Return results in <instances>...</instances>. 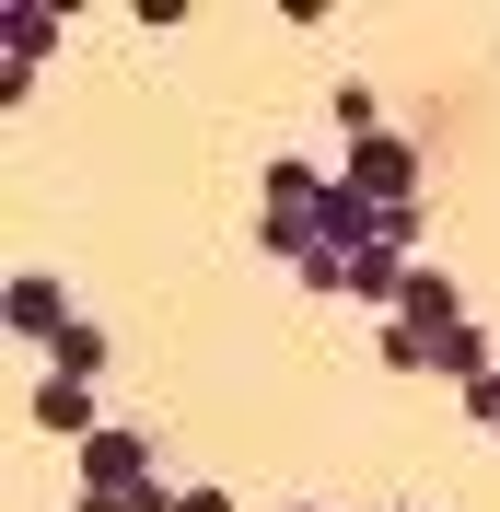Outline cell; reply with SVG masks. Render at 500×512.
<instances>
[{"label": "cell", "mask_w": 500, "mask_h": 512, "mask_svg": "<svg viewBox=\"0 0 500 512\" xmlns=\"http://www.w3.org/2000/svg\"><path fill=\"white\" fill-rule=\"evenodd\" d=\"M326 198H338V175H314V163L268 152V187H256V245L280 256L291 280H303L314 256H326Z\"/></svg>", "instance_id": "6da1fadb"}, {"label": "cell", "mask_w": 500, "mask_h": 512, "mask_svg": "<svg viewBox=\"0 0 500 512\" xmlns=\"http://www.w3.org/2000/svg\"><path fill=\"white\" fill-rule=\"evenodd\" d=\"M0 326H12L35 361H47L70 326H82V315H70V280H59V268H12V291H0Z\"/></svg>", "instance_id": "7a4b0ae2"}, {"label": "cell", "mask_w": 500, "mask_h": 512, "mask_svg": "<svg viewBox=\"0 0 500 512\" xmlns=\"http://www.w3.org/2000/svg\"><path fill=\"white\" fill-rule=\"evenodd\" d=\"M349 198H373V210H407L419 198V152H407L396 128H373V140H349V175H338Z\"/></svg>", "instance_id": "3957f363"}, {"label": "cell", "mask_w": 500, "mask_h": 512, "mask_svg": "<svg viewBox=\"0 0 500 512\" xmlns=\"http://www.w3.org/2000/svg\"><path fill=\"white\" fill-rule=\"evenodd\" d=\"M163 478V443L152 431H117V419H105L94 443H82V489H152Z\"/></svg>", "instance_id": "277c9868"}, {"label": "cell", "mask_w": 500, "mask_h": 512, "mask_svg": "<svg viewBox=\"0 0 500 512\" xmlns=\"http://www.w3.org/2000/svg\"><path fill=\"white\" fill-rule=\"evenodd\" d=\"M24 419L47 431V443H94V431H105V419H94V384H82V373H35V384H24Z\"/></svg>", "instance_id": "5b68a950"}, {"label": "cell", "mask_w": 500, "mask_h": 512, "mask_svg": "<svg viewBox=\"0 0 500 512\" xmlns=\"http://www.w3.org/2000/svg\"><path fill=\"white\" fill-rule=\"evenodd\" d=\"M396 326L419 338V350H442V338L466 326V303H454V268H407V291H396Z\"/></svg>", "instance_id": "8992f818"}, {"label": "cell", "mask_w": 500, "mask_h": 512, "mask_svg": "<svg viewBox=\"0 0 500 512\" xmlns=\"http://www.w3.org/2000/svg\"><path fill=\"white\" fill-rule=\"evenodd\" d=\"M0 47H12L0 70H24V82H35V70H47V47H59V12H47V0H12V12H0Z\"/></svg>", "instance_id": "52a82bcc"}, {"label": "cell", "mask_w": 500, "mask_h": 512, "mask_svg": "<svg viewBox=\"0 0 500 512\" xmlns=\"http://www.w3.org/2000/svg\"><path fill=\"white\" fill-rule=\"evenodd\" d=\"M431 373H454V384L500 373V350H489V338H477V315H466V326H454V338H442V350H431Z\"/></svg>", "instance_id": "ba28073f"}, {"label": "cell", "mask_w": 500, "mask_h": 512, "mask_svg": "<svg viewBox=\"0 0 500 512\" xmlns=\"http://www.w3.org/2000/svg\"><path fill=\"white\" fill-rule=\"evenodd\" d=\"M47 373H82V384H94V373H105V326L82 315V326H70V338H59V350H47Z\"/></svg>", "instance_id": "9c48e42d"}, {"label": "cell", "mask_w": 500, "mask_h": 512, "mask_svg": "<svg viewBox=\"0 0 500 512\" xmlns=\"http://www.w3.org/2000/svg\"><path fill=\"white\" fill-rule=\"evenodd\" d=\"M373 361H384V373H431V350H419V338H407V326H396V315H384V326H373Z\"/></svg>", "instance_id": "30bf717a"}, {"label": "cell", "mask_w": 500, "mask_h": 512, "mask_svg": "<svg viewBox=\"0 0 500 512\" xmlns=\"http://www.w3.org/2000/svg\"><path fill=\"white\" fill-rule=\"evenodd\" d=\"M338 128H349V140H373V128H384V94H373V82H338Z\"/></svg>", "instance_id": "8fae6325"}, {"label": "cell", "mask_w": 500, "mask_h": 512, "mask_svg": "<svg viewBox=\"0 0 500 512\" xmlns=\"http://www.w3.org/2000/svg\"><path fill=\"white\" fill-rule=\"evenodd\" d=\"M175 512H245V501H233V489H210V478H187V489H175Z\"/></svg>", "instance_id": "7c38bea8"}, {"label": "cell", "mask_w": 500, "mask_h": 512, "mask_svg": "<svg viewBox=\"0 0 500 512\" xmlns=\"http://www.w3.org/2000/svg\"><path fill=\"white\" fill-rule=\"evenodd\" d=\"M70 512H140V489H82Z\"/></svg>", "instance_id": "4fadbf2b"}, {"label": "cell", "mask_w": 500, "mask_h": 512, "mask_svg": "<svg viewBox=\"0 0 500 512\" xmlns=\"http://www.w3.org/2000/svg\"><path fill=\"white\" fill-rule=\"evenodd\" d=\"M489 443H500V419H489Z\"/></svg>", "instance_id": "5bb4252c"}, {"label": "cell", "mask_w": 500, "mask_h": 512, "mask_svg": "<svg viewBox=\"0 0 500 512\" xmlns=\"http://www.w3.org/2000/svg\"><path fill=\"white\" fill-rule=\"evenodd\" d=\"M396 512H419V501H396Z\"/></svg>", "instance_id": "9a60e30c"}, {"label": "cell", "mask_w": 500, "mask_h": 512, "mask_svg": "<svg viewBox=\"0 0 500 512\" xmlns=\"http://www.w3.org/2000/svg\"><path fill=\"white\" fill-rule=\"evenodd\" d=\"M291 512H303V501H291Z\"/></svg>", "instance_id": "2e32d148"}]
</instances>
